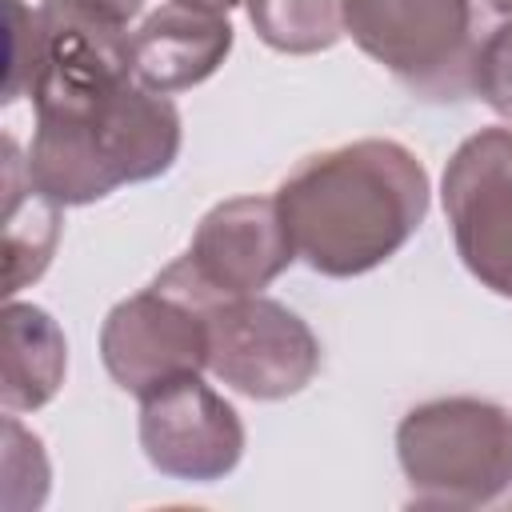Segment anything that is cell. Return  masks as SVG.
<instances>
[{
    "instance_id": "1",
    "label": "cell",
    "mask_w": 512,
    "mask_h": 512,
    "mask_svg": "<svg viewBox=\"0 0 512 512\" xmlns=\"http://www.w3.org/2000/svg\"><path fill=\"white\" fill-rule=\"evenodd\" d=\"M432 184L400 140H352L300 160L276 188L296 260L320 276H364L424 224Z\"/></svg>"
},
{
    "instance_id": "2",
    "label": "cell",
    "mask_w": 512,
    "mask_h": 512,
    "mask_svg": "<svg viewBox=\"0 0 512 512\" xmlns=\"http://www.w3.org/2000/svg\"><path fill=\"white\" fill-rule=\"evenodd\" d=\"M180 156V112L132 80L84 116H36L28 176L60 208L104 200L124 184L164 176Z\"/></svg>"
},
{
    "instance_id": "3",
    "label": "cell",
    "mask_w": 512,
    "mask_h": 512,
    "mask_svg": "<svg viewBox=\"0 0 512 512\" xmlns=\"http://www.w3.org/2000/svg\"><path fill=\"white\" fill-rule=\"evenodd\" d=\"M396 460L412 504H496L512 492V412L480 396L424 400L396 428Z\"/></svg>"
},
{
    "instance_id": "4",
    "label": "cell",
    "mask_w": 512,
    "mask_h": 512,
    "mask_svg": "<svg viewBox=\"0 0 512 512\" xmlns=\"http://www.w3.org/2000/svg\"><path fill=\"white\" fill-rule=\"evenodd\" d=\"M220 296L180 256L148 288L120 300L100 328L108 376L136 400L176 376L208 368V312Z\"/></svg>"
},
{
    "instance_id": "5",
    "label": "cell",
    "mask_w": 512,
    "mask_h": 512,
    "mask_svg": "<svg viewBox=\"0 0 512 512\" xmlns=\"http://www.w3.org/2000/svg\"><path fill=\"white\" fill-rule=\"evenodd\" d=\"M344 36L420 100L472 96V0H344Z\"/></svg>"
},
{
    "instance_id": "6",
    "label": "cell",
    "mask_w": 512,
    "mask_h": 512,
    "mask_svg": "<svg viewBox=\"0 0 512 512\" xmlns=\"http://www.w3.org/2000/svg\"><path fill=\"white\" fill-rule=\"evenodd\" d=\"M208 372L240 396L284 400L320 372V340L288 304L232 296L208 312Z\"/></svg>"
},
{
    "instance_id": "7",
    "label": "cell",
    "mask_w": 512,
    "mask_h": 512,
    "mask_svg": "<svg viewBox=\"0 0 512 512\" xmlns=\"http://www.w3.org/2000/svg\"><path fill=\"white\" fill-rule=\"evenodd\" d=\"M444 216L464 268L512 300V128H480L444 164Z\"/></svg>"
},
{
    "instance_id": "8",
    "label": "cell",
    "mask_w": 512,
    "mask_h": 512,
    "mask_svg": "<svg viewBox=\"0 0 512 512\" xmlns=\"http://www.w3.org/2000/svg\"><path fill=\"white\" fill-rule=\"evenodd\" d=\"M140 448L160 476L216 484L244 456V424L200 372H188L140 396Z\"/></svg>"
},
{
    "instance_id": "9",
    "label": "cell",
    "mask_w": 512,
    "mask_h": 512,
    "mask_svg": "<svg viewBox=\"0 0 512 512\" xmlns=\"http://www.w3.org/2000/svg\"><path fill=\"white\" fill-rule=\"evenodd\" d=\"M184 260L220 300H232L268 288L296 260V248L276 196H232L204 212Z\"/></svg>"
},
{
    "instance_id": "10",
    "label": "cell",
    "mask_w": 512,
    "mask_h": 512,
    "mask_svg": "<svg viewBox=\"0 0 512 512\" xmlns=\"http://www.w3.org/2000/svg\"><path fill=\"white\" fill-rule=\"evenodd\" d=\"M232 52V24L224 12L192 4H160L132 28V72L144 88L172 96L204 84Z\"/></svg>"
},
{
    "instance_id": "11",
    "label": "cell",
    "mask_w": 512,
    "mask_h": 512,
    "mask_svg": "<svg viewBox=\"0 0 512 512\" xmlns=\"http://www.w3.org/2000/svg\"><path fill=\"white\" fill-rule=\"evenodd\" d=\"M68 372V344L60 324L36 308L8 300L4 308V376L0 404L4 412H36L44 408Z\"/></svg>"
},
{
    "instance_id": "12",
    "label": "cell",
    "mask_w": 512,
    "mask_h": 512,
    "mask_svg": "<svg viewBox=\"0 0 512 512\" xmlns=\"http://www.w3.org/2000/svg\"><path fill=\"white\" fill-rule=\"evenodd\" d=\"M60 240V204L36 188L16 140L4 136V296L40 280Z\"/></svg>"
},
{
    "instance_id": "13",
    "label": "cell",
    "mask_w": 512,
    "mask_h": 512,
    "mask_svg": "<svg viewBox=\"0 0 512 512\" xmlns=\"http://www.w3.org/2000/svg\"><path fill=\"white\" fill-rule=\"evenodd\" d=\"M256 36L288 56L328 52L344 36V0H248Z\"/></svg>"
},
{
    "instance_id": "14",
    "label": "cell",
    "mask_w": 512,
    "mask_h": 512,
    "mask_svg": "<svg viewBox=\"0 0 512 512\" xmlns=\"http://www.w3.org/2000/svg\"><path fill=\"white\" fill-rule=\"evenodd\" d=\"M48 496V456L40 436L24 432L16 412L4 416V508H40Z\"/></svg>"
},
{
    "instance_id": "15",
    "label": "cell",
    "mask_w": 512,
    "mask_h": 512,
    "mask_svg": "<svg viewBox=\"0 0 512 512\" xmlns=\"http://www.w3.org/2000/svg\"><path fill=\"white\" fill-rule=\"evenodd\" d=\"M472 92L504 120H512V20L488 32V40L476 48L472 68Z\"/></svg>"
},
{
    "instance_id": "16",
    "label": "cell",
    "mask_w": 512,
    "mask_h": 512,
    "mask_svg": "<svg viewBox=\"0 0 512 512\" xmlns=\"http://www.w3.org/2000/svg\"><path fill=\"white\" fill-rule=\"evenodd\" d=\"M4 20H8L4 104H12V100H20V96H28V92H32L40 32H36V8H28V4H20V0H4Z\"/></svg>"
},
{
    "instance_id": "17",
    "label": "cell",
    "mask_w": 512,
    "mask_h": 512,
    "mask_svg": "<svg viewBox=\"0 0 512 512\" xmlns=\"http://www.w3.org/2000/svg\"><path fill=\"white\" fill-rule=\"evenodd\" d=\"M80 4H88V8L104 12V16L120 20V24H132V20L140 16V8H144V0H80Z\"/></svg>"
},
{
    "instance_id": "18",
    "label": "cell",
    "mask_w": 512,
    "mask_h": 512,
    "mask_svg": "<svg viewBox=\"0 0 512 512\" xmlns=\"http://www.w3.org/2000/svg\"><path fill=\"white\" fill-rule=\"evenodd\" d=\"M176 4H192V8H208V12H232L236 4H248V0H176Z\"/></svg>"
},
{
    "instance_id": "19",
    "label": "cell",
    "mask_w": 512,
    "mask_h": 512,
    "mask_svg": "<svg viewBox=\"0 0 512 512\" xmlns=\"http://www.w3.org/2000/svg\"><path fill=\"white\" fill-rule=\"evenodd\" d=\"M484 4H488L492 12H500V16H508V20H512V0H484Z\"/></svg>"
}]
</instances>
